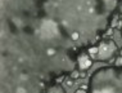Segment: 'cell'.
I'll return each instance as SVG.
<instances>
[{"label": "cell", "instance_id": "1", "mask_svg": "<svg viewBox=\"0 0 122 93\" xmlns=\"http://www.w3.org/2000/svg\"><path fill=\"white\" fill-rule=\"evenodd\" d=\"M90 66H91V61L87 57H85V56H84V57L80 59V67L81 69H89Z\"/></svg>", "mask_w": 122, "mask_h": 93}, {"label": "cell", "instance_id": "2", "mask_svg": "<svg viewBox=\"0 0 122 93\" xmlns=\"http://www.w3.org/2000/svg\"><path fill=\"white\" fill-rule=\"evenodd\" d=\"M108 52H109V48H108V45H105V44H103L100 48H99V53H100L102 56H107ZM104 58H105V57H104Z\"/></svg>", "mask_w": 122, "mask_h": 93}, {"label": "cell", "instance_id": "3", "mask_svg": "<svg viewBox=\"0 0 122 93\" xmlns=\"http://www.w3.org/2000/svg\"><path fill=\"white\" fill-rule=\"evenodd\" d=\"M91 53V54H97V53L99 52V48H97V46H94V48H90V51H89Z\"/></svg>", "mask_w": 122, "mask_h": 93}, {"label": "cell", "instance_id": "4", "mask_svg": "<svg viewBox=\"0 0 122 93\" xmlns=\"http://www.w3.org/2000/svg\"><path fill=\"white\" fill-rule=\"evenodd\" d=\"M78 38H80V35H78V32H73V34H72V40H77Z\"/></svg>", "mask_w": 122, "mask_h": 93}, {"label": "cell", "instance_id": "5", "mask_svg": "<svg viewBox=\"0 0 122 93\" xmlns=\"http://www.w3.org/2000/svg\"><path fill=\"white\" fill-rule=\"evenodd\" d=\"M15 93H26V89L25 88H22V87H19L18 89H17V92Z\"/></svg>", "mask_w": 122, "mask_h": 93}, {"label": "cell", "instance_id": "6", "mask_svg": "<svg viewBox=\"0 0 122 93\" xmlns=\"http://www.w3.org/2000/svg\"><path fill=\"white\" fill-rule=\"evenodd\" d=\"M46 53H48L49 56H53V54L55 53V51H54V49H51V48H50V49H48V52H46Z\"/></svg>", "mask_w": 122, "mask_h": 93}, {"label": "cell", "instance_id": "7", "mask_svg": "<svg viewBox=\"0 0 122 93\" xmlns=\"http://www.w3.org/2000/svg\"><path fill=\"white\" fill-rule=\"evenodd\" d=\"M21 79H22V80H27V75L22 74V75H21Z\"/></svg>", "mask_w": 122, "mask_h": 93}, {"label": "cell", "instance_id": "8", "mask_svg": "<svg viewBox=\"0 0 122 93\" xmlns=\"http://www.w3.org/2000/svg\"><path fill=\"white\" fill-rule=\"evenodd\" d=\"M77 76H78V72H73V74H72V78H73V79H76V78H77Z\"/></svg>", "mask_w": 122, "mask_h": 93}, {"label": "cell", "instance_id": "9", "mask_svg": "<svg viewBox=\"0 0 122 93\" xmlns=\"http://www.w3.org/2000/svg\"><path fill=\"white\" fill-rule=\"evenodd\" d=\"M117 65H122V57L117 59Z\"/></svg>", "mask_w": 122, "mask_h": 93}, {"label": "cell", "instance_id": "10", "mask_svg": "<svg viewBox=\"0 0 122 93\" xmlns=\"http://www.w3.org/2000/svg\"><path fill=\"white\" fill-rule=\"evenodd\" d=\"M76 93H85V89H82V91H77Z\"/></svg>", "mask_w": 122, "mask_h": 93}]
</instances>
